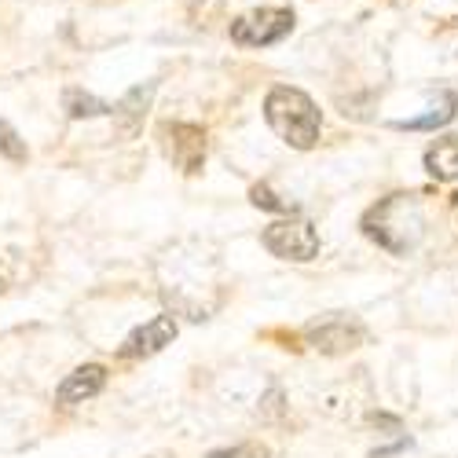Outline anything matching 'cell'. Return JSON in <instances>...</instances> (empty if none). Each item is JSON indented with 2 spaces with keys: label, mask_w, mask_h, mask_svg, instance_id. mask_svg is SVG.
Wrapping results in <instances>:
<instances>
[{
  "label": "cell",
  "mask_w": 458,
  "mask_h": 458,
  "mask_svg": "<svg viewBox=\"0 0 458 458\" xmlns=\"http://www.w3.org/2000/svg\"><path fill=\"white\" fill-rule=\"evenodd\" d=\"M264 122L293 150H312L323 132V118H319V106L312 103V96L301 89H290V85H276L264 96Z\"/></svg>",
  "instance_id": "6da1fadb"
},
{
  "label": "cell",
  "mask_w": 458,
  "mask_h": 458,
  "mask_svg": "<svg viewBox=\"0 0 458 458\" xmlns=\"http://www.w3.org/2000/svg\"><path fill=\"white\" fill-rule=\"evenodd\" d=\"M363 235L396 257L411 253L422 239V209L414 195H389L363 216Z\"/></svg>",
  "instance_id": "7a4b0ae2"
},
{
  "label": "cell",
  "mask_w": 458,
  "mask_h": 458,
  "mask_svg": "<svg viewBox=\"0 0 458 458\" xmlns=\"http://www.w3.org/2000/svg\"><path fill=\"white\" fill-rule=\"evenodd\" d=\"M260 242H264V250H268V253H276L279 260L309 264V260L319 257V232H316L309 220H301V216H293V213L264 227Z\"/></svg>",
  "instance_id": "3957f363"
},
{
  "label": "cell",
  "mask_w": 458,
  "mask_h": 458,
  "mask_svg": "<svg viewBox=\"0 0 458 458\" xmlns=\"http://www.w3.org/2000/svg\"><path fill=\"white\" fill-rule=\"evenodd\" d=\"M290 33H293V12L290 8H257V12L239 15L232 22V41L242 48H272Z\"/></svg>",
  "instance_id": "277c9868"
},
{
  "label": "cell",
  "mask_w": 458,
  "mask_h": 458,
  "mask_svg": "<svg viewBox=\"0 0 458 458\" xmlns=\"http://www.w3.org/2000/svg\"><path fill=\"white\" fill-rule=\"evenodd\" d=\"M363 337H367L363 323L352 319V316H341V312H330V316L304 327V341H309L312 349L327 352V356H341V352L360 349Z\"/></svg>",
  "instance_id": "5b68a950"
},
{
  "label": "cell",
  "mask_w": 458,
  "mask_h": 458,
  "mask_svg": "<svg viewBox=\"0 0 458 458\" xmlns=\"http://www.w3.org/2000/svg\"><path fill=\"white\" fill-rule=\"evenodd\" d=\"M165 158L183 169V173H199L206 165V129L191 125V122H169L158 129Z\"/></svg>",
  "instance_id": "8992f818"
},
{
  "label": "cell",
  "mask_w": 458,
  "mask_h": 458,
  "mask_svg": "<svg viewBox=\"0 0 458 458\" xmlns=\"http://www.w3.org/2000/svg\"><path fill=\"white\" fill-rule=\"evenodd\" d=\"M180 334V323L173 312H162L155 316L150 323L136 327L125 341H122V349H118V360H147V356H158L165 345H173Z\"/></svg>",
  "instance_id": "52a82bcc"
},
{
  "label": "cell",
  "mask_w": 458,
  "mask_h": 458,
  "mask_svg": "<svg viewBox=\"0 0 458 458\" xmlns=\"http://www.w3.org/2000/svg\"><path fill=\"white\" fill-rule=\"evenodd\" d=\"M155 92H158V81H147V85L129 89L118 103H114V125H118L122 140H136L143 132V122H147L150 103H155Z\"/></svg>",
  "instance_id": "ba28073f"
},
{
  "label": "cell",
  "mask_w": 458,
  "mask_h": 458,
  "mask_svg": "<svg viewBox=\"0 0 458 458\" xmlns=\"http://www.w3.org/2000/svg\"><path fill=\"white\" fill-rule=\"evenodd\" d=\"M103 389H106V367L85 363V367L70 370V374L59 381L55 403H59V407H78V403H85V400H96Z\"/></svg>",
  "instance_id": "9c48e42d"
},
{
  "label": "cell",
  "mask_w": 458,
  "mask_h": 458,
  "mask_svg": "<svg viewBox=\"0 0 458 458\" xmlns=\"http://www.w3.org/2000/svg\"><path fill=\"white\" fill-rule=\"evenodd\" d=\"M426 169L437 180H458V136H440L426 150Z\"/></svg>",
  "instance_id": "30bf717a"
},
{
  "label": "cell",
  "mask_w": 458,
  "mask_h": 458,
  "mask_svg": "<svg viewBox=\"0 0 458 458\" xmlns=\"http://www.w3.org/2000/svg\"><path fill=\"white\" fill-rule=\"evenodd\" d=\"M63 110L70 122H89V118H103V114H114V106L85 89H66L63 92Z\"/></svg>",
  "instance_id": "8fae6325"
},
{
  "label": "cell",
  "mask_w": 458,
  "mask_h": 458,
  "mask_svg": "<svg viewBox=\"0 0 458 458\" xmlns=\"http://www.w3.org/2000/svg\"><path fill=\"white\" fill-rule=\"evenodd\" d=\"M458 110V96L454 92H444L437 106H429L426 114H418V118H407V122H396V129H407V132H429V129H440L454 118Z\"/></svg>",
  "instance_id": "7c38bea8"
},
{
  "label": "cell",
  "mask_w": 458,
  "mask_h": 458,
  "mask_svg": "<svg viewBox=\"0 0 458 458\" xmlns=\"http://www.w3.org/2000/svg\"><path fill=\"white\" fill-rule=\"evenodd\" d=\"M0 155L8 162H26L30 150H26V140L19 136V129H12L4 118H0Z\"/></svg>",
  "instance_id": "4fadbf2b"
},
{
  "label": "cell",
  "mask_w": 458,
  "mask_h": 458,
  "mask_svg": "<svg viewBox=\"0 0 458 458\" xmlns=\"http://www.w3.org/2000/svg\"><path fill=\"white\" fill-rule=\"evenodd\" d=\"M250 202L253 206H260V209H272V213H283V216H290V213H297V206L293 202H283L276 191L268 187V183H257V187H250Z\"/></svg>",
  "instance_id": "5bb4252c"
},
{
  "label": "cell",
  "mask_w": 458,
  "mask_h": 458,
  "mask_svg": "<svg viewBox=\"0 0 458 458\" xmlns=\"http://www.w3.org/2000/svg\"><path fill=\"white\" fill-rule=\"evenodd\" d=\"M209 458H268V447H257V444L224 447V451H209Z\"/></svg>",
  "instance_id": "9a60e30c"
}]
</instances>
